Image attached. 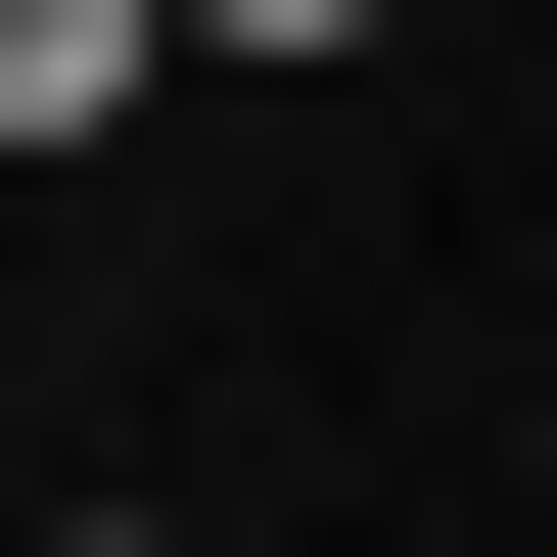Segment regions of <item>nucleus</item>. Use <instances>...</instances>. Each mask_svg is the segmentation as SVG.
<instances>
[{
	"instance_id": "nucleus-1",
	"label": "nucleus",
	"mask_w": 557,
	"mask_h": 557,
	"mask_svg": "<svg viewBox=\"0 0 557 557\" xmlns=\"http://www.w3.org/2000/svg\"><path fill=\"white\" fill-rule=\"evenodd\" d=\"M139 47H186V0H0V139H139Z\"/></svg>"
},
{
	"instance_id": "nucleus-2",
	"label": "nucleus",
	"mask_w": 557,
	"mask_h": 557,
	"mask_svg": "<svg viewBox=\"0 0 557 557\" xmlns=\"http://www.w3.org/2000/svg\"><path fill=\"white\" fill-rule=\"evenodd\" d=\"M186 47H418V0H186Z\"/></svg>"
},
{
	"instance_id": "nucleus-3",
	"label": "nucleus",
	"mask_w": 557,
	"mask_h": 557,
	"mask_svg": "<svg viewBox=\"0 0 557 557\" xmlns=\"http://www.w3.org/2000/svg\"><path fill=\"white\" fill-rule=\"evenodd\" d=\"M94 557H186V511H94Z\"/></svg>"
}]
</instances>
